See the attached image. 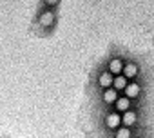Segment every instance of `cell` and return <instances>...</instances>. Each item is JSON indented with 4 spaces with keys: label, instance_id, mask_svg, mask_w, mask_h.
Wrapping results in <instances>:
<instances>
[{
    "label": "cell",
    "instance_id": "cell-10",
    "mask_svg": "<svg viewBox=\"0 0 154 138\" xmlns=\"http://www.w3.org/2000/svg\"><path fill=\"white\" fill-rule=\"evenodd\" d=\"M102 98H103L105 104H116V100H118V91H114L112 87H111V89H105Z\"/></svg>",
    "mask_w": 154,
    "mask_h": 138
},
{
    "label": "cell",
    "instance_id": "cell-9",
    "mask_svg": "<svg viewBox=\"0 0 154 138\" xmlns=\"http://www.w3.org/2000/svg\"><path fill=\"white\" fill-rule=\"evenodd\" d=\"M114 105H116V111H122V113L131 111V100L125 98V96H118V100H116Z\"/></svg>",
    "mask_w": 154,
    "mask_h": 138
},
{
    "label": "cell",
    "instance_id": "cell-5",
    "mask_svg": "<svg viewBox=\"0 0 154 138\" xmlns=\"http://www.w3.org/2000/svg\"><path fill=\"white\" fill-rule=\"evenodd\" d=\"M112 75L109 73V71H103V73H100V77H98V84H100V87H103V89H111L112 87Z\"/></svg>",
    "mask_w": 154,
    "mask_h": 138
},
{
    "label": "cell",
    "instance_id": "cell-6",
    "mask_svg": "<svg viewBox=\"0 0 154 138\" xmlns=\"http://www.w3.org/2000/svg\"><path fill=\"white\" fill-rule=\"evenodd\" d=\"M140 84H136V82H129L127 84V87H125V98H129V100H132V98H136L138 95H140Z\"/></svg>",
    "mask_w": 154,
    "mask_h": 138
},
{
    "label": "cell",
    "instance_id": "cell-11",
    "mask_svg": "<svg viewBox=\"0 0 154 138\" xmlns=\"http://www.w3.org/2000/svg\"><path fill=\"white\" fill-rule=\"evenodd\" d=\"M114 138H131V129H129V127H120V129H116Z\"/></svg>",
    "mask_w": 154,
    "mask_h": 138
},
{
    "label": "cell",
    "instance_id": "cell-4",
    "mask_svg": "<svg viewBox=\"0 0 154 138\" xmlns=\"http://www.w3.org/2000/svg\"><path fill=\"white\" fill-rule=\"evenodd\" d=\"M138 71H140V69H138V65H136L134 62H129V64H125V65H123V71H122V75H123L127 80H132V78L138 75Z\"/></svg>",
    "mask_w": 154,
    "mask_h": 138
},
{
    "label": "cell",
    "instance_id": "cell-2",
    "mask_svg": "<svg viewBox=\"0 0 154 138\" xmlns=\"http://www.w3.org/2000/svg\"><path fill=\"white\" fill-rule=\"evenodd\" d=\"M105 125L109 127V129H120V125H122V114L120 113H116V111H112V113H109L107 116H105Z\"/></svg>",
    "mask_w": 154,
    "mask_h": 138
},
{
    "label": "cell",
    "instance_id": "cell-1",
    "mask_svg": "<svg viewBox=\"0 0 154 138\" xmlns=\"http://www.w3.org/2000/svg\"><path fill=\"white\" fill-rule=\"evenodd\" d=\"M54 13L51 11V9H44L40 15H38V26L40 27H44V29H49V27H53L54 26Z\"/></svg>",
    "mask_w": 154,
    "mask_h": 138
},
{
    "label": "cell",
    "instance_id": "cell-12",
    "mask_svg": "<svg viewBox=\"0 0 154 138\" xmlns=\"http://www.w3.org/2000/svg\"><path fill=\"white\" fill-rule=\"evenodd\" d=\"M44 6H45V8H56L58 2H56V0H47V2H44Z\"/></svg>",
    "mask_w": 154,
    "mask_h": 138
},
{
    "label": "cell",
    "instance_id": "cell-7",
    "mask_svg": "<svg viewBox=\"0 0 154 138\" xmlns=\"http://www.w3.org/2000/svg\"><path fill=\"white\" fill-rule=\"evenodd\" d=\"M127 84H129V80H127L123 75H118V77L112 78V89H114V91H125Z\"/></svg>",
    "mask_w": 154,
    "mask_h": 138
},
{
    "label": "cell",
    "instance_id": "cell-8",
    "mask_svg": "<svg viewBox=\"0 0 154 138\" xmlns=\"http://www.w3.org/2000/svg\"><path fill=\"white\" fill-rule=\"evenodd\" d=\"M136 120H138V114H136L134 111H127V113L122 114V124H123V127H131V125H134Z\"/></svg>",
    "mask_w": 154,
    "mask_h": 138
},
{
    "label": "cell",
    "instance_id": "cell-3",
    "mask_svg": "<svg viewBox=\"0 0 154 138\" xmlns=\"http://www.w3.org/2000/svg\"><path fill=\"white\" fill-rule=\"evenodd\" d=\"M123 65H125V64H123L122 58H112V60L109 62V65H107V67H109L107 71H109L112 77H118V75H122V71H123Z\"/></svg>",
    "mask_w": 154,
    "mask_h": 138
}]
</instances>
